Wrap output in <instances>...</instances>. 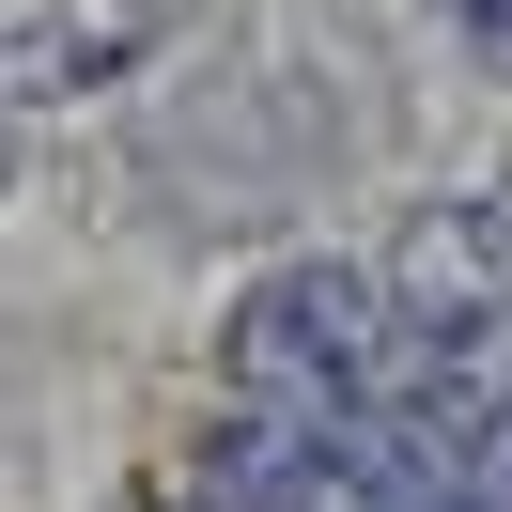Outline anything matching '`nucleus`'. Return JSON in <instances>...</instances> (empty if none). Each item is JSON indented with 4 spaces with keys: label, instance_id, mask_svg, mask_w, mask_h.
<instances>
[{
    "label": "nucleus",
    "instance_id": "obj_1",
    "mask_svg": "<svg viewBox=\"0 0 512 512\" xmlns=\"http://www.w3.org/2000/svg\"><path fill=\"white\" fill-rule=\"evenodd\" d=\"M16 32H32V0H16ZM94 47H109L94 16H63V0H47V63H94Z\"/></svg>",
    "mask_w": 512,
    "mask_h": 512
}]
</instances>
